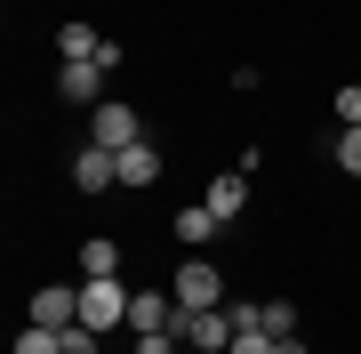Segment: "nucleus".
I'll return each instance as SVG.
<instances>
[{
  "instance_id": "obj_10",
  "label": "nucleus",
  "mask_w": 361,
  "mask_h": 354,
  "mask_svg": "<svg viewBox=\"0 0 361 354\" xmlns=\"http://www.w3.org/2000/svg\"><path fill=\"white\" fill-rule=\"evenodd\" d=\"M209 210H217V218H241L249 210V177H209Z\"/></svg>"
},
{
  "instance_id": "obj_2",
  "label": "nucleus",
  "mask_w": 361,
  "mask_h": 354,
  "mask_svg": "<svg viewBox=\"0 0 361 354\" xmlns=\"http://www.w3.org/2000/svg\"><path fill=\"white\" fill-rule=\"evenodd\" d=\"M129 298H137V290H121V274H89V282H80V322H89V330L129 322Z\"/></svg>"
},
{
  "instance_id": "obj_3",
  "label": "nucleus",
  "mask_w": 361,
  "mask_h": 354,
  "mask_svg": "<svg viewBox=\"0 0 361 354\" xmlns=\"http://www.w3.org/2000/svg\"><path fill=\"white\" fill-rule=\"evenodd\" d=\"M25 314H32L40 330H73V322H80V290H73V282H49V290H32Z\"/></svg>"
},
{
  "instance_id": "obj_1",
  "label": "nucleus",
  "mask_w": 361,
  "mask_h": 354,
  "mask_svg": "<svg viewBox=\"0 0 361 354\" xmlns=\"http://www.w3.org/2000/svg\"><path fill=\"white\" fill-rule=\"evenodd\" d=\"M177 338H185V354H225L233 346V314L225 306H177Z\"/></svg>"
},
{
  "instance_id": "obj_11",
  "label": "nucleus",
  "mask_w": 361,
  "mask_h": 354,
  "mask_svg": "<svg viewBox=\"0 0 361 354\" xmlns=\"http://www.w3.org/2000/svg\"><path fill=\"white\" fill-rule=\"evenodd\" d=\"M56 49H65V65H97V57H104V40H97L89 25H65V33H56Z\"/></svg>"
},
{
  "instance_id": "obj_19",
  "label": "nucleus",
  "mask_w": 361,
  "mask_h": 354,
  "mask_svg": "<svg viewBox=\"0 0 361 354\" xmlns=\"http://www.w3.org/2000/svg\"><path fill=\"white\" fill-rule=\"evenodd\" d=\"M337 161H345V170L361 177V129H337Z\"/></svg>"
},
{
  "instance_id": "obj_15",
  "label": "nucleus",
  "mask_w": 361,
  "mask_h": 354,
  "mask_svg": "<svg viewBox=\"0 0 361 354\" xmlns=\"http://www.w3.org/2000/svg\"><path fill=\"white\" fill-rule=\"evenodd\" d=\"M337 129H361V81H345V89H337Z\"/></svg>"
},
{
  "instance_id": "obj_17",
  "label": "nucleus",
  "mask_w": 361,
  "mask_h": 354,
  "mask_svg": "<svg viewBox=\"0 0 361 354\" xmlns=\"http://www.w3.org/2000/svg\"><path fill=\"white\" fill-rule=\"evenodd\" d=\"M225 354H273V330H265V322H257V330H233Z\"/></svg>"
},
{
  "instance_id": "obj_20",
  "label": "nucleus",
  "mask_w": 361,
  "mask_h": 354,
  "mask_svg": "<svg viewBox=\"0 0 361 354\" xmlns=\"http://www.w3.org/2000/svg\"><path fill=\"white\" fill-rule=\"evenodd\" d=\"M137 354H185V338L177 330H153V338H137Z\"/></svg>"
},
{
  "instance_id": "obj_14",
  "label": "nucleus",
  "mask_w": 361,
  "mask_h": 354,
  "mask_svg": "<svg viewBox=\"0 0 361 354\" xmlns=\"http://www.w3.org/2000/svg\"><path fill=\"white\" fill-rule=\"evenodd\" d=\"M16 354H65V330H40V322H25V338H16Z\"/></svg>"
},
{
  "instance_id": "obj_12",
  "label": "nucleus",
  "mask_w": 361,
  "mask_h": 354,
  "mask_svg": "<svg viewBox=\"0 0 361 354\" xmlns=\"http://www.w3.org/2000/svg\"><path fill=\"white\" fill-rule=\"evenodd\" d=\"M80 266H89V274H121V242H113V234L80 242Z\"/></svg>"
},
{
  "instance_id": "obj_21",
  "label": "nucleus",
  "mask_w": 361,
  "mask_h": 354,
  "mask_svg": "<svg viewBox=\"0 0 361 354\" xmlns=\"http://www.w3.org/2000/svg\"><path fill=\"white\" fill-rule=\"evenodd\" d=\"M273 354H305V338H273Z\"/></svg>"
},
{
  "instance_id": "obj_8",
  "label": "nucleus",
  "mask_w": 361,
  "mask_h": 354,
  "mask_svg": "<svg viewBox=\"0 0 361 354\" xmlns=\"http://www.w3.org/2000/svg\"><path fill=\"white\" fill-rule=\"evenodd\" d=\"M113 161H121V185H137V194H145V185H161V153H153L145 137H137V145H121Z\"/></svg>"
},
{
  "instance_id": "obj_18",
  "label": "nucleus",
  "mask_w": 361,
  "mask_h": 354,
  "mask_svg": "<svg viewBox=\"0 0 361 354\" xmlns=\"http://www.w3.org/2000/svg\"><path fill=\"white\" fill-rule=\"evenodd\" d=\"M97 338H104V330H89V322H73V330H65V354H97Z\"/></svg>"
},
{
  "instance_id": "obj_5",
  "label": "nucleus",
  "mask_w": 361,
  "mask_h": 354,
  "mask_svg": "<svg viewBox=\"0 0 361 354\" xmlns=\"http://www.w3.org/2000/svg\"><path fill=\"white\" fill-rule=\"evenodd\" d=\"M129 330H137V338L177 330V290H137V298H129Z\"/></svg>"
},
{
  "instance_id": "obj_4",
  "label": "nucleus",
  "mask_w": 361,
  "mask_h": 354,
  "mask_svg": "<svg viewBox=\"0 0 361 354\" xmlns=\"http://www.w3.org/2000/svg\"><path fill=\"white\" fill-rule=\"evenodd\" d=\"M137 105H97L89 113V145H104V153H121V145H137Z\"/></svg>"
},
{
  "instance_id": "obj_13",
  "label": "nucleus",
  "mask_w": 361,
  "mask_h": 354,
  "mask_svg": "<svg viewBox=\"0 0 361 354\" xmlns=\"http://www.w3.org/2000/svg\"><path fill=\"white\" fill-rule=\"evenodd\" d=\"M217 210H209V201H201V210H177V242H209V234H217Z\"/></svg>"
},
{
  "instance_id": "obj_6",
  "label": "nucleus",
  "mask_w": 361,
  "mask_h": 354,
  "mask_svg": "<svg viewBox=\"0 0 361 354\" xmlns=\"http://www.w3.org/2000/svg\"><path fill=\"white\" fill-rule=\"evenodd\" d=\"M169 290H177V306H217V298H225V282H217V266H209V258H185Z\"/></svg>"
},
{
  "instance_id": "obj_16",
  "label": "nucleus",
  "mask_w": 361,
  "mask_h": 354,
  "mask_svg": "<svg viewBox=\"0 0 361 354\" xmlns=\"http://www.w3.org/2000/svg\"><path fill=\"white\" fill-rule=\"evenodd\" d=\"M265 330H273V338H297V306H281V298H265Z\"/></svg>"
},
{
  "instance_id": "obj_9",
  "label": "nucleus",
  "mask_w": 361,
  "mask_h": 354,
  "mask_svg": "<svg viewBox=\"0 0 361 354\" xmlns=\"http://www.w3.org/2000/svg\"><path fill=\"white\" fill-rule=\"evenodd\" d=\"M56 89H65V105H104V65H65Z\"/></svg>"
},
{
  "instance_id": "obj_7",
  "label": "nucleus",
  "mask_w": 361,
  "mask_h": 354,
  "mask_svg": "<svg viewBox=\"0 0 361 354\" xmlns=\"http://www.w3.org/2000/svg\"><path fill=\"white\" fill-rule=\"evenodd\" d=\"M73 177H80V194H104V185H121V161L104 153V145H80V161H73Z\"/></svg>"
}]
</instances>
